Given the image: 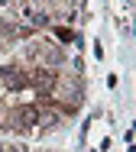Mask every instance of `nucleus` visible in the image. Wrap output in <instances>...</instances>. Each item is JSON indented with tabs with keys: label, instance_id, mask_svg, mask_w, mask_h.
<instances>
[{
	"label": "nucleus",
	"instance_id": "nucleus-1",
	"mask_svg": "<svg viewBox=\"0 0 136 152\" xmlns=\"http://www.w3.org/2000/svg\"><path fill=\"white\" fill-rule=\"evenodd\" d=\"M0 84L7 91H26L29 88V68L10 61V65H0Z\"/></svg>",
	"mask_w": 136,
	"mask_h": 152
},
{
	"label": "nucleus",
	"instance_id": "nucleus-2",
	"mask_svg": "<svg viewBox=\"0 0 136 152\" xmlns=\"http://www.w3.org/2000/svg\"><path fill=\"white\" fill-rule=\"evenodd\" d=\"M0 152H23V146H13V142H0Z\"/></svg>",
	"mask_w": 136,
	"mask_h": 152
}]
</instances>
